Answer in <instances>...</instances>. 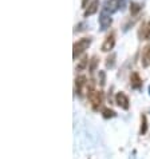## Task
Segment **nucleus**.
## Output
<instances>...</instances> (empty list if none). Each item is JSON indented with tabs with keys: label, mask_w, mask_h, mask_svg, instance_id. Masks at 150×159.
Listing matches in <instances>:
<instances>
[{
	"label": "nucleus",
	"mask_w": 150,
	"mask_h": 159,
	"mask_svg": "<svg viewBox=\"0 0 150 159\" xmlns=\"http://www.w3.org/2000/svg\"><path fill=\"white\" fill-rule=\"evenodd\" d=\"M91 42H92L91 38H82V39H79L78 42L74 43V46H73V58H74V60H77L79 56H81L83 52L91 46Z\"/></svg>",
	"instance_id": "f257e3e1"
},
{
	"label": "nucleus",
	"mask_w": 150,
	"mask_h": 159,
	"mask_svg": "<svg viewBox=\"0 0 150 159\" xmlns=\"http://www.w3.org/2000/svg\"><path fill=\"white\" fill-rule=\"evenodd\" d=\"M87 98H89L91 108L94 111H98L99 107L103 103V92L96 91V90H90V91H87Z\"/></svg>",
	"instance_id": "f03ea898"
},
{
	"label": "nucleus",
	"mask_w": 150,
	"mask_h": 159,
	"mask_svg": "<svg viewBox=\"0 0 150 159\" xmlns=\"http://www.w3.org/2000/svg\"><path fill=\"white\" fill-rule=\"evenodd\" d=\"M113 24V19H111V14L109 11H106L105 8H102L101 11V15H99V25H101V30L106 31L107 28H110V25Z\"/></svg>",
	"instance_id": "7ed1b4c3"
},
{
	"label": "nucleus",
	"mask_w": 150,
	"mask_h": 159,
	"mask_svg": "<svg viewBox=\"0 0 150 159\" xmlns=\"http://www.w3.org/2000/svg\"><path fill=\"white\" fill-rule=\"evenodd\" d=\"M87 78L85 75H79V76L75 78V94H77L79 98L83 96V92H85V87H87Z\"/></svg>",
	"instance_id": "20e7f679"
},
{
	"label": "nucleus",
	"mask_w": 150,
	"mask_h": 159,
	"mask_svg": "<svg viewBox=\"0 0 150 159\" xmlns=\"http://www.w3.org/2000/svg\"><path fill=\"white\" fill-rule=\"evenodd\" d=\"M115 103L117 106L120 108L122 110H125V111H127V110L130 108V99H129V96H127L125 92H117V95H115Z\"/></svg>",
	"instance_id": "39448f33"
},
{
	"label": "nucleus",
	"mask_w": 150,
	"mask_h": 159,
	"mask_svg": "<svg viewBox=\"0 0 150 159\" xmlns=\"http://www.w3.org/2000/svg\"><path fill=\"white\" fill-rule=\"evenodd\" d=\"M114 47H115V34L110 32L107 36H106L102 47H101V50H102V52H110Z\"/></svg>",
	"instance_id": "423d86ee"
},
{
	"label": "nucleus",
	"mask_w": 150,
	"mask_h": 159,
	"mask_svg": "<svg viewBox=\"0 0 150 159\" xmlns=\"http://www.w3.org/2000/svg\"><path fill=\"white\" fill-rule=\"evenodd\" d=\"M130 86H131V88H134V90H141V88H142L143 82L138 72L134 71L130 74Z\"/></svg>",
	"instance_id": "0eeeda50"
},
{
	"label": "nucleus",
	"mask_w": 150,
	"mask_h": 159,
	"mask_svg": "<svg viewBox=\"0 0 150 159\" xmlns=\"http://www.w3.org/2000/svg\"><path fill=\"white\" fill-rule=\"evenodd\" d=\"M141 64L143 68H148L150 66V43L146 44L142 50V55H141Z\"/></svg>",
	"instance_id": "6e6552de"
},
{
	"label": "nucleus",
	"mask_w": 150,
	"mask_h": 159,
	"mask_svg": "<svg viewBox=\"0 0 150 159\" xmlns=\"http://www.w3.org/2000/svg\"><path fill=\"white\" fill-rule=\"evenodd\" d=\"M98 10H99V0H92V2L89 4V6L86 7L83 16H85V17L92 16L94 14H96V12H98Z\"/></svg>",
	"instance_id": "1a4fd4ad"
},
{
	"label": "nucleus",
	"mask_w": 150,
	"mask_h": 159,
	"mask_svg": "<svg viewBox=\"0 0 150 159\" xmlns=\"http://www.w3.org/2000/svg\"><path fill=\"white\" fill-rule=\"evenodd\" d=\"M138 35H139L141 40H150V20H148L146 23L142 24Z\"/></svg>",
	"instance_id": "9d476101"
},
{
	"label": "nucleus",
	"mask_w": 150,
	"mask_h": 159,
	"mask_svg": "<svg viewBox=\"0 0 150 159\" xmlns=\"http://www.w3.org/2000/svg\"><path fill=\"white\" fill-rule=\"evenodd\" d=\"M117 116V112L114 110L109 108V107H103L102 108V118L103 119H113Z\"/></svg>",
	"instance_id": "9b49d317"
},
{
	"label": "nucleus",
	"mask_w": 150,
	"mask_h": 159,
	"mask_svg": "<svg viewBox=\"0 0 150 159\" xmlns=\"http://www.w3.org/2000/svg\"><path fill=\"white\" fill-rule=\"evenodd\" d=\"M115 59H117V55L114 54V52H111V54L106 58V61H105L106 67L107 68H114L115 67Z\"/></svg>",
	"instance_id": "f8f14e48"
},
{
	"label": "nucleus",
	"mask_w": 150,
	"mask_h": 159,
	"mask_svg": "<svg viewBox=\"0 0 150 159\" xmlns=\"http://www.w3.org/2000/svg\"><path fill=\"white\" fill-rule=\"evenodd\" d=\"M89 63H90V60H89V56L87 55H83V58L79 60V63H78V66H77V71H83L87 66H89Z\"/></svg>",
	"instance_id": "ddd939ff"
},
{
	"label": "nucleus",
	"mask_w": 150,
	"mask_h": 159,
	"mask_svg": "<svg viewBox=\"0 0 150 159\" xmlns=\"http://www.w3.org/2000/svg\"><path fill=\"white\" fill-rule=\"evenodd\" d=\"M148 132V118L145 114L141 115V129H139V134L141 135H145Z\"/></svg>",
	"instance_id": "4468645a"
},
{
	"label": "nucleus",
	"mask_w": 150,
	"mask_h": 159,
	"mask_svg": "<svg viewBox=\"0 0 150 159\" xmlns=\"http://www.w3.org/2000/svg\"><path fill=\"white\" fill-rule=\"evenodd\" d=\"M98 64H99V59H98V56L94 55L90 59V63H89V71H90V74H94V71H96Z\"/></svg>",
	"instance_id": "2eb2a0df"
},
{
	"label": "nucleus",
	"mask_w": 150,
	"mask_h": 159,
	"mask_svg": "<svg viewBox=\"0 0 150 159\" xmlns=\"http://www.w3.org/2000/svg\"><path fill=\"white\" fill-rule=\"evenodd\" d=\"M141 10H142V6H141V4L134 3V2L130 4V15L131 16H137L141 12Z\"/></svg>",
	"instance_id": "dca6fc26"
},
{
	"label": "nucleus",
	"mask_w": 150,
	"mask_h": 159,
	"mask_svg": "<svg viewBox=\"0 0 150 159\" xmlns=\"http://www.w3.org/2000/svg\"><path fill=\"white\" fill-rule=\"evenodd\" d=\"M87 28V24L86 23H79L75 25V30H74V32H82V31H85Z\"/></svg>",
	"instance_id": "f3484780"
},
{
	"label": "nucleus",
	"mask_w": 150,
	"mask_h": 159,
	"mask_svg": "<svg viewBox=\"0 0 150 159\" xmlns=\"http://www.w3.org/2000/svg\"><path fill=\"white\" fill-rule=\"evenodd\" d=\"M99 84L102 87L106 84V74L105 71H101V70H99Z\"/></svg>",
	"instance_id": "a211bd4d"
},
{
	"label": "nucleus",
	"mask_w": 150,
	"mask_h": 159,
	"mask_svg": "<svg viewBox=\"0 0 150 159\" xmlns=\"http://www.w3.org/2000/svg\"><path fill=\"white\" fill-rule=\"evenodd\" d=\"M87 3H89V0H82V8H86Z\"/></svg>",
	"instance_id": "6ab92c4d"
},
{
	"label": "nucleus",
	"mask_w": 150,
	"mask_h": 159,
	"mask_svg": "<svg viewBox=\"0 0 150 159\" xmlns=\"http://www.w3.org/2000/svg\"><path fill=\"white\" fill-rule=\"evenodd\" d=\"M149 94H150V86H149Z\"/></svg>",
	"instance_id": "aec40b11"
}]
</instances>
